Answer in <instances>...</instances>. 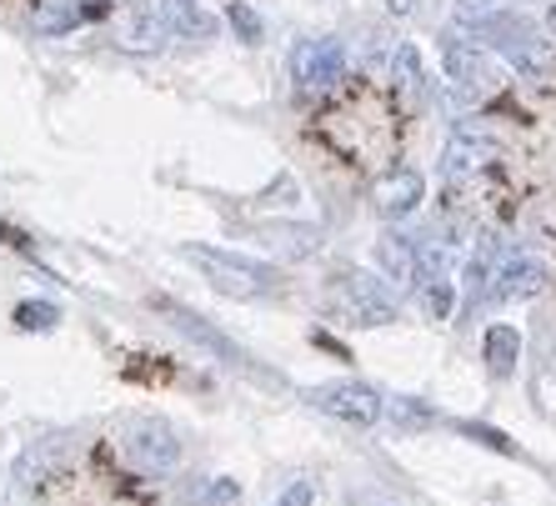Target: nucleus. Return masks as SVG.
<instances>
[{
	"mask_svg": "<svg viewBox=\"0 0 556 506\" xmlns=\"http://www.w3.org/2000/svg\"><path fill=\"white\" fill-rule=\"evenodd\" d=\"M456 26L466 36H477L492 55H502L517 76L536 80V86H552L556 36L546 26H536L527 11H502V5H471V0H462L456 5Z\"/></svg>",
	"mask_w": 556,
	"mask_h": 506,
	"instance_id": "obj_1",
	"label": "nucleus"
},
{
	"mask_svg": "<svg viewBox=\"0 0 556 506\" xmlns=\"http://www.w3.org/2000/svg\"><path fill=\"white\" fill-rule=\"evenodd\" d=\"M181 256L191 261L195 271L206 276L216 286L220 296H236V301H266L281 291V271L271 261H256V256H241V251H220V246H181Z\"/></svg>",
	"mask_w": 556,
	"mask_h": 506,
	"instance_id": "obj_2",
	"label": "nucleus"
},
{
	"mask_svg": "<svg viewBox=\"0 0 556 506\" xmlns=\"http://www.w3.org/2000/svg\"><path fill=\"white\" fill-rule=\"evenodd\" d=\"M306 406L311 412L331 416L341 427H356V431H371L387 421V396L362 377H337V381H321V387L306 391Z\"/></svg>",
	"mask_w": 556,
	"mask_h": 506,
	"instance_id": "obj_3",
	"label": "nucleus"
},
{
	"mask_svg": "<svg viewBox=\"0 0 556 506\" xmlns=\"http://www.w3.org/2000/svg\"><path fill=\"white\" fill-rule=\"evenodd\" d=\"M121 452H126V461L136 471H146V477H170V471L181 467V431L170 427L166 416H136V421H126V431H121Z\"/></svg>",
	"mask_w": 556,
	"mask_h": 506,
	"instance_id": "obj_4",
	"label": "nucleus"
},
{
	"mask_svg": "<svg viewBox=\"0 0 556 506\" xmlns=\"http://www.w3.org/2000/svg\"><path fill=\"white\" fill-rule=\"evenodd\" d=\"M346 61L351 55L337 36H301L286 55V71H291V86L301 96H326L346 80Z\"/></svg>",
	"mask_w": 556,
	"mask_h": 506,
	"instance_id": "obj_5",
	"label": "nucleus"
},
{
	"mask_svg": "<svg viewBox=\"0 0 556 506\" xmlns=\"http://www.w3.org/2000/svg\"><path fill=\"white\" fill-rule=\"evenodd\" d=\"M437 61H441V76L452 80L456 91H466V96H486V91H492V80H496L492 51H486L477 36H466L462 26L441 30Z\"/></svg>",
	"mask_w": 556,
	"mask_h": 506,
	"instance_id": "obj_6",
	"label": "nucleus"
},
{
	"mask_svg": "<svg viewBox=\"0 0 556 506\" xmlns=\"http://www.w3.org/2000/svg\"><path fill=\"white\" fill-rule=\"evenodd\" d=\"M155 312L166 316L176 331H181L186 341H195V346L206 351L211 362H220V366H236V371H247V377H261V366H256V356H251L241 341H231L220 326H211L201 312H191V306H181V301H155Z\"/></svg>",
	"mask_w": 556,
	"mask_h": 506,
	"instance_id": "obj_7",
	"label": "nucleus"
},
{
	"mask_svg": "<svg viewBox=\"0 0 556 506\" xmlns=\"http://www.w3.org/2000/svg\"><path fill=\"white\" fill-rule=\"evenodd\" d=\"M337 306L346 312L351 326H391L396 321V301L387 281L371 271H337Z\"/></svg>",
	"mask_w": 556,
	"mask_h": 506,
	"instance_id": "obj_8",
	"label": "nucleus"
},
{
	"mask_svg": "<svg viewBox=\"0 0 556 506\" xmlns=\"http://www.w3.org/2000/svg\"><path fill=\"white\" fill-rule=\"evenodd\" d=\"M421 201H427V176L416 166H391V170H381L371 186V206L381 222H406Z\"/></svg>",
	"mask_w": 556,
	"mask_h": 506,
	"instance_id": "obj_9",
	"label": "nucleus"
},
{
	"mask_svg": "<svg viewBox=\"0 0 556 506\" xmlns=\"http://www.w3.org/2000/svg\"><path fill=\"white\" fill-rule=\"evenodd\" d=\"M496 156V141L486 130H471V126H456L446 151H441V176L446 181H462V176H477L486 161Z\"/></svg>",
	"mask_w": 556,
	"mask_h": 506,
	"instance_id": "obj_10",
	"label": "nucleus"
},
{
	"mask_svg": "<svg viewBox=\"0 0 556 506\" xmlns=\"http://www.w3.org/2000/svg\"><path fill=\"white\" fill-rule=\"evenodd\" d=\"M542 286H546V266L536 256H527V251H511V256L496 261V276H492L496 301H531Z\"/></svg>",
	"mask_w": 556,
	"mask_h": 506,
	"instance_id": "obj_11",
	"label": "nucleus"
},
{
	"mask_svg": "<svg viewBox=\"0 0 556 506\" xmlns=\"http://www.w3.org/2000/svg\"><path fill=\"white\" fill-rule=\"evenodd\" d=\"M376 271L387 286H416V236L387 226L376 241Z\"/></svg>",
	"mask_w": 556,
	"mask_h": 506,
	"instance_id": "obj_12",
	"label": "nucleus"
},
{
	"mask_svg": "<svg viewBox=\"0 0 556 506\" xmlns=\"http://www.w3.org/2000/svg\"><path fill=\"white\" fill-rule=\"evenodd\" d=\"M481 362L492 371L496 381H511L517 377V362H521V331L511 321H492L481 331Z\"/></svg>",
	"mask_w": 556,
	"mask_h": 506,
	"instance_id": "obj_13",
	"label": "nucleus"
},
{
	"mask_svg": "<svg viewBox=\"0 0 556 506\" xmlns=\"http://www.w3.org/2000/svg\"><path fill=\"white\" fill-rule=\"evenodd\" d=\"M161 21L181 40H216V15L201 0H161Z\"/></svg>",
	"mask_w": 556,
	"mask_h": 506,
	"instance_id": "obj_14",
	"label": "nucleus"
},
{
	"mask_svg": "<svg viewBox=\"0 0 556 506\" xmlns=\"http://www.w3.org/2000/svg\"><path fill=\"white\" fill-rule=\"evenodd\" d=\"M391 80H396V91L416 96V101L431 96V76H427V65H421L416 46H396V55H391Z\"/></svg>",
	"mask_w": 556,
	"mask_h": 506,
	"instance_id": "obj_15",
	"label": "nucleus"
},
{
	"mask_svg": "<svg viewBox=\"0 0 556 506\" xmlns=\"http://www.w3.org/2000/svg\"><path fill=\"white\" fill-rule=\"evenodd\" d=\"M416 291H421V312H427L431 321H452L456 296H462L452 276H437V281H416Z\"/></svg>",
	"mask_w": 556,
	"mask_h": 506,
	"instance_id": "obj_16",
	"label": "nucleus"
},
{
	"mask_svg": "<svg viewBox=\"0 0 556 506\" xmlns=\"http://www.w3.org/2000/svg\"><path fill=\"white\" fill-rule=\"evenodd\" d=\"M226 26L236 30L241 46H261V40H266V21L251 11L247 0H226Z\"/></svg>",
	"mask_w": 556,
	"mask_h": 506,
	"instance_id": "obj_17",
	"label": "nucleus"
},
{
	"mask_svg": "<svg viewBox=\"0 0 556 506\" xmlns=\"http://www.w3.org/2000/svg\"><path fill=\"white\" fill-rule=\"evenodd\" d=\"M11 321L21 331H51V326H61V306H51V301H21L11 312Z\"/></svg>",
	"mask_w": 556,
	"mask_h": 506,
	"instance_id": "obj_18",
	"label": "nucleus"
},
{
	"mask_svg": "<svg viewBox=\"0 0 556 506\" xmlns=\"http://www.w3.org/2000/svg\"><path fill=\"white\" fill-rule=\"evenodd\" d=\"M271 506H316V481L311 477H296V481H286L281 492H276Z\"/></svg>",
	"mask_w": 556,
	"mask_h": 506,
	"instance_id": "obj_19",
	"label": "nucleus"
},
{
	"mask_svg": "<svg viewBox=\"0 0 556 506\" xmlns=\"http://www.w3.org/2000/svg\"><path fill=\"white\" fill-rule=\"evenodd\" d=\"M346 506H396V502H376V496H356V502H346Z\"/></svg>",
	"mask_w": 556,
	"mask_h": 506,
	"instance_id": "obj_20",
	"label": "nucleus"
},
{
	"mask_svg": "<svg viewBox=\"0 0 556 506\" xmlns=\"http://www.w3.org/2000/svg\"><path fill=\"white\" fill-rule=\"evenodd\" d=\"M477 5H496V0H477Z\"/></svg>",
	"mask_w": 556,
	"mask_h": 506,
	"instance_id": "obj_21",
	"label": "nucleus"
}]
</instances>
